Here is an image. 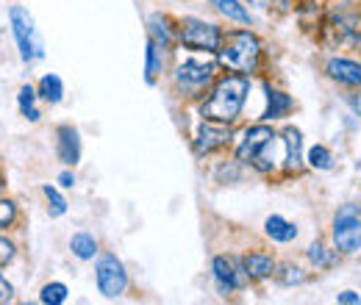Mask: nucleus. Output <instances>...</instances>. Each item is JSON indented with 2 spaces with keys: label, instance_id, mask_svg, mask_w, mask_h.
I'll list each match as a JSON object with an SVG mask.
<instances>
[{
  "label": "nucleus",
  "instance_id": "nucleus-14",
  "mask_svg": "<svg viewBox=\"0 0 361 305\" xmlns=\"http://www.w3.org/2000/svg\"><path fill=\"white\" fill-rule=\"evenodd\" d=\"M59 161L67 164V167H75L81 161V139H78V131L70 128V125H61L59 128Z\"/></svg>",
  "mask_w": 361,
  "mask_h": 305
},
{
  "label": "nucleus",
  "instance_id": "nucleus-30",
  "mask_svg": "<svg viewBox=\"0 0 361 305\" xmlns=\"http://www.w3.org/2000/svg\"><path fill=\"white\" fill-rule=\"evenodd\" d=\"M247 3L262 8V11H272V8H289L292 0H247Z\"/></svg>",
  "mask_w": 361,
  "mask_h": 305
},
{
  "label": "nucleus",
  "instance_id": "nucleus-8",
  "mask_svg": "<svg viewBox=\"0 0 361 305\" xmlns=\"http://www.w3.org/2000/svg\"><path fill=\"white\" fill-rule=\"evenodd\" d=\"M212 272H214L217 289L223 294H231L236 289H245L250 283V275L245 269V259H236V256H217L214 263H212Z\"/></svg>",
  "mask_w": 361,
  "mask_h": 305
},
{
  "label": "nucleus",
  "instance_id": "nucleus-35",
  "mask_svg": "<svg viewBox=\"0 0 361 305\" xmlns=\"http://www.w3.org/2000/svg\"><path fill=\"white\" fill-rule=\"evenodd\" d=\"M353 106L359 108V114H361V97H356V100H353Z\"/></svg>",
  "mask_w": 361,
  "mask_h": 305
},
{
  "label": "nucleus",
  "instance_id": "nucleus-5",
  "mask_svg": "<svg viewBox=\"0 0 361 305\" xmlns=\"http://www.w3.org/2000/svg\"><path fill=\"white\" fill-rule=\"evenodd\" d=\"M8 23H11V34H14V39H17L23 61H34V58H42V56H45L39 31H37L34 17L28 14V8L11 6V8H8Z\"/></svg>",
  "mask_w": 361,
  "mask_h": 305
},
{
  "label": "nucleus",
  "instance_id": "nucleus-21",
  "mask_svg": "<svg viewBox=\"0 0 361 305\" xmlns=\"http://www.w3.org/2000/svg\"><path fill=\"white\" fill-rule=\"evenodd\" d=\"M61 94H64V84H61V78L59 75H45L42 81H39V97L47 100V103H59L61 100Z\"/></svg>",
  "mask_w": 361,
  "mask_h": 305
},
{
  "label": "nucleus",
  "instance_id": "nucleus-16",
  "mask_svg": "<svg viewBox=\"0 0 361 305\" xmlns=\"http://www.w3.org/2000/svg\"><path fill=\"white\" fill-rule=\"evenodd\" d=\"M264 233L270 236L272 242H278V244H289L292 239H298V228H295L292 222H286L283 217H278V214L267 217V222H264Z\"/></svg>",
  "mask_w": 361,
  "mask_h": 305
},
{
  "label": "nucleus",
  "instance_id": "nucleus-24",
  "mask_svg": "<svg viewBox=\"0 0 361 305\" xmlns=\"http://www.w3.org/2000/svg\"><path fill=\"white\" fill-rule=\"evenodd\" d=\"M306 161H309L312 170H322V173L334 167V156H331V150L322 147V144H314V147L309 150V158H306Z\"/></svg>",
  "mask_w": 361,
  "mask_h": 305
},
{
  "label": "nucleus",
  "instance_id": "nucleus-13",
  "mask_svg": "<svg viewBox=\"0 0 361 305\" xmlns=\"http://www.w3.org/2000/svg\"><path fill=\"white\" fill-rule=\"evenodd\" d=\"M283 139H281V144H283V167L289 170V173H298L300 167H303V156H300V150H303V136L298 128H283L281 133Z\"/></svg>",
  "mask_w": 361,
  "mask_h": 305
},
{
  "label": "nucleus",
  "instance_id": "nucleus-6",
  "mask_svg": "<svg viewBox=\"0 0 361 305\" xmlns=\"http://www.w3.org/2000/svg\"><path fill=\"white\" fill-rule=\"evenodd\" d=\"M180 42L189 50H203V53H220L223 47V34L214 23L197 20V17H186L180 23Z\"/></svg>",
  "mask_w": 361,
  "mask_h": 305
},
{
  "label": "nucleus",
  "instance_id": "nucleus-1",
  "mask_svg": "<svg viewBox=\"0 0 361 305\" xmlns=\"http://www.w3.org/2000/svg\"><path fill=\"white\" fill-rule=\"evenodd\" d=\"M247 89H250V84H247L245 75H228V78H223L214 87V92L209 94V100L200 106V114L206 120H217V123L231 125L239 117L242 106H245Z\"/></svg>",
  "mask_w": 361,
  "mask_h": 305
},
{
  "label": "nucleus",
  "instance_id": "nucleus-33",
  "mask_svg": "<svg viewBox=\"0 0 361 305\" xmlns=\"http://www.w3.org/2000/svg\"><path fill=\"white\" fill-rule=\"evenodd\" d=\"M336 303H350V305H359L361 297L356 292H342V294H336Z\"/></svg>",
  "mask_w": 361,
  "mask_h": 305
},
{
  "label": "nucleus",
  "instance_id": "nucleus-19",
  "mask_svg": "<svg viewBox=\"0 0 361 305\" xmlns=\"http://www.w3.org/2000/svg\"><path fill=\"white\" fill-rule=\"evenodd\" d=\"M147 31H150V39L159 42L161 47H170L173 44V28H170V20L164 14H153L147 20Z\"/></svg>",
  "mask_w": 361,
  "mask_h": 305
},
{
  "label": "nucleus",
  "instance_id": "nucleus-15",
  "mask_svg": "<svg viewBox=\"0 0 361 305\" xmlns=\"http://www.w3.org/2000/svg\"><path fill=\"white\" fill-rule=\"evenodd\" d=\"M264 94H267V108H264V120H281V117H286L289 111H292V97L289 94H283V92H278V89H272L270 84H264Z\"/></svg>",
  "mask_w": 361,
  "mask_h": 305
},
{
  "label": "nucleus",
  "instance_id": "nucleus-34",
  "mask_svg": "<svg viewBox=\"0 0 361 305\" xmlns=\"http://www.w3.org/2000/svg\"><path fill=\"white\" fill-rule=\"evenodd\" d=\"M59 183H61L64 189H70V186L75 183V175H73V173H61V175H59Z\"/></svg>",
  "mask_w": 361,
  "mask_h": 305
},
{
  "label": "nucleus",
  "instance_id": "nucleus-3",
  "mask_svg": "<svg viewBox=\"0 0 361 305\" xmlns=\"http://www.w3.org/2000/svg\"><path fill=\"white\" fill-rule=\"evenodd\" d=\"M262 44L250 31H233L228 34L226 44L220 47V64L233 73H253L259 67Z\"/></svg>",
  "mask_w": 361,
  "mask_h": 305
},
{
  "label": "nucleus",
  "instance_id": "nucleus-4",
  "mask_svg": "<svg viewBox=\"0 0 361 305\" xmlns=\"http://www.w3.org/2000/svg\"><path fill=\"white\" fill-rule=\"evenodd\" d=\"M322 31H325V42L331 47H356L361 44V11L353 3L334 8Z\"/></svg>",
  "mask_w": 361,
  "mask_h": 305
},
{
  "label": "nucleus",
  "instance_id": "nucleus-11",
  "mask_svg": "<svg viewBox=\"0 0 361 305\" xmlns=\"http://www.w3.org/2000/svg\"><path fill=\"white\" fill-rule=\"evenodd\" d=\"M231 142V131H228L226 123H217V120H206L200 123L197 136H195V153L206 156V153H214L217 147H223Z\"/></svg>",
  "mask_w": 361,
  "mask_h": 305
},
{
  "label": "nucleus",
  "instance_id": "nucleus-2",
  "mask_svg": "<svg viewBox=\"0 0 361 305\" xmlns=\"http://www.w3.org/2000/svg\"><path fill=\"white\" fill-rule=\"evenodd\" d=\"M281 139H275L270 125H253L242 133V142L236 147V158L245 164H253L259 173H272L275 164V144Z\"/></svg>",
  "mask_w": 361,
  "mask_h": 305
},
{
  "label": "nucleus",
  "instance_id": "nucleus-23",
  "mask_svg": "<svg viewBox=\"0 0 361 305\" xmlns=\"http://www.w3.org/2000/svg\"><path fill=\"white\" fill-rule=\"evenodd\" d=\"M34 100H37V92H34V89H31V87L20 89V94H17V106H20L23 117H28L31 123H37V120H39V111H37Z\"/></svg>",
  "mask_w": 361,
  "mask_h": 305
},
{
  "label": "nucleus",
  "instance_id": "nucleus-27",
  "mask_svg": "<svg viewBox=\"0 0 361 305\" xmlns=\"http://www.w3.org/2000/svg\"><path fill=\"white\" fill-rule=\"evenodd\" d=\"M42 192H45L47 203H50V217H64V211H67V200H64L53 186H45Z\"/></svg>",
  "mask_w": 361,
  "mask_h": 305
},
{
  "label": "nucleus",
  "instance_id": "nucleus-29",
  "mask_svg": "<svg viewBox=\"0 0 361 305\" xmlns=\"http://www.w3.org/2000/svg\"><path fill=\"white\" fill-rule=\"evenodd\" d=\"M17 217V208H14V203H8V200H0V228H6V225H11Z\"/></svg>",
  "mask_w": 361,
  "mask_h": 305
},
{
  "label": "nucleus",
  "instance_id": "nucleus-32",
  "mask_svg": "<svg viewBox=\"0 0 361 305\" xmlns=\"http://www.w3.org/2000/svg\"><path fill=\"white\" fill-rule=\"evenodd\" d=\"M14 300V289L3 280V275H0V303H11Z\"/></svg>",
  "mask_w": 361,
  "mask_h": 305
},
{
  "label": "nucleus",
  "instance_id": "nucleus-12",
  "mask_svg": "<svg viewBox=\"0 0 361 305\" xmlns=\"http://www.w3.org/2000/svg\"><path fill=\"white\" fill-rule=\"evenodd\" d=\"M325 73L331 81L342 84V87L359 89L361 87V64L353 58H328Z\"/></svg>",
  "mask_w": 361,
  "mask_h": 305
},
{
  "label": "nucleus",
  "instance_id": "nucleus-7",
  "mask_svg": "<svg viewBox=\"0 0 361 305\" xmlns=\"http://www.w3.org/2000/svg\"><path fill=\"white\" fill-rule=\"evenodd\" d=\"M334 244L339 253L353 256L361 250V219L353 206H345L334 219Z\"/></svg>",
  "mask_w": 361,
  "mask_h": 305
},
{
  "label": "nucleus",
  "instance_id": "nucleus-25",
  "mask_svg": "<svg viewBox=\"0 0 361 305\" xmlns=\"http://www.w3.org/2000/svg\"><path fill=\"white\" fill-rule=\"evenodd\" d=\"M39 303L45 305H61L67 303V286L64 283H47L39 294Z\"/></svg>",
  "mask_w": 361,
  "mask_h": 305
},
{
  "label": "nucleus",
  "instance_id": "nucleus-26",
  "mask_svg": "<svg viewBox=\"0 0 361 305\" xmlns=\"http://www.w3.org/2000/svg\"><path fill=\"white\" fill-rule=\"evenodd\" d=\"M306 256H309V261L314 263L317 269H325V266H331V263H334V259H336L334 253H325V247H322L319 242H314V244L309 247V253H306Z\"/></svg>",
  "mask_w": 361,
  "mask_h": 305
},
{
  "label": "nucleus",
  "instance_id": "nucleus-22",
  "mask_svg": "<svg viewBox=\"0 0 361 305\" xmlns=\"http://www.w3.org/2000/svg\"><path fill=\"white\" fill-rule=\"evenodd\" d=\"M161 50H164V47H161L159 42H153V39L147 42V61H145V75H147V81H150V84H153V81H156V75L161 73Z\"/></svg>",
  "mask_w": 361,
  "mask_h": 305
},
{
  "label": "nucleus",
  "instance_id": "nucleus-9",
  "mask_svg": "<svg viewBox=\"0 0 361 305\" xmlns=\"http://www.w3.org/2000/svg\"><path fill=\"white\" fill-rule=\"evenodd\" d=\"M97 289L103 297L114 300L128 289V275L126 266L117 261V256H103L97 261Z\"/></svg>",
  "mask_w": 361,
  "mask_h": 305
},
{
  "label": "nucleus",
  "instance_id": "nucleus-10",
  "mask_svg": "<svg viewBox=\"0 0 361 305\" xmlns=\"http://www.w3.org/2000/svg\"><path fill=\"white\" fill-rule=\"evenodd\" d=\"M214 78V67L206 64V61H197V58H189L183 61L178 70H176V81L186 92H200L203 87H209Z\"/></svg>",
  "mask_w": 361,
  "mask_h": 305
},
{
  "label": "nucleus",
  "instance_id": "nucleus-17",
  "mask_svg": "<svg viewBox=\"0 0 361 305\" xmlns=\"http://www.w3.org/2000/svg\"><path fill=\"white\" fill-rule=\"evenodd\" d=\"M245 269H247L250 280H264V278H270L272 272H275V261L267 253H250L245 259Z\"/></svg>",
  "mask_w": 361,
  "mask_h": 305
},
{
  "label": "nucleus",
  "instance_id": "nucleus-20",
  "mask_svg": "<svg viewBox=\"0 0 361 305\" xmlns=\"http://www.w3.org/2000/svg\"><path fill=\"white\" fill-rule=\"evenodd\" d=\"M70 250H73L75 259L92 261V259L97 256V242H94V236H90V233H75V236L70 239Z\"/></svg>",
  "mask_w": 361,
  "mask_h": 305
},
{
  "label": "nucleus",
  "instance_id": "nucleus-31",
  "mask_svg": "<svg viewBox=\"0 0 361 305\" xmlns=\"http://www.w3.org/2000/svg\"><path fill=\"white\" fill-rule=\"evenodd\" d=\"M11 259H14V247H11V242L0 239V266H6Z\"/></svg>",
  "mask_w": 361,
  "mask_h": 305
},
{
  "label": "nucleus",
  "instance_id": "nucleus-28",
  "mask_svg": "<svg viewBox=\"0 0 361 305\" xmlns=\"http://www.w3.org/2000/svg\"><path fill=\"white\" fill-rule=\"evenodd\" d=\"M278 280H281L283 286H295V283H303V280H306V275H303L298 266H286V269H283V275H278Z\"/></svg>",
  "mask_w": 361,
  "mask_h": 305
},
{
  "label": "nucleus",
  "instance_id": "nucleus-18",
  "mask_svg": "<svg viewBox=\"0 0 361 305\" xmlns=\"http://www.w3.org/2000/svg\"><path fill=\"white\" fill-rule=\"evenodd\" d=\"M223 17H228L231 23H239V25H250V11L247 6H242L239 0H209Z\"/></svg>",
  "mask_w": 361,
  "mask_h": 305
}]
</instances>
